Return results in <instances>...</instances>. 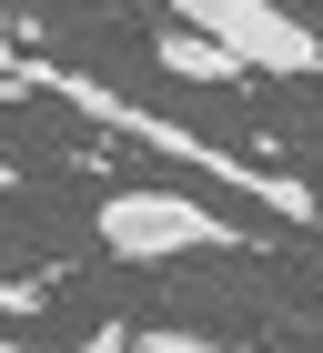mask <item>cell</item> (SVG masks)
<instances>
[{"mask_svg": "<svg viewBox=\"0 0 323 353\" xmlns=\"http://www.w3.org/2000/svg\"><path fill=\"white\" fill-rule=\"evenodd\" d=\"M152 61H162V71H182V81H202V91L253 81V71H242V61L213 41V30H192V21H172V30H162V41H152Z\"/></svg>", "mask_w": 323, "mask_h": 353, "instance_id": "4", "label": "cell"}, {"mask_svg": "<svg viewBox=\"0 0 323 353\" xmlns=\"http://www.w3.org/2000/svg\"><path fill=\"white\" fill-rule=\"evenodd\" d=\"M0 353H21V333H0Z\"/></svg>", "mask_w": 323, "mask_h": 353, "instance_id": "7", "label": "cell"}, {"mask_svg": "<svg viewBox=\"0 0 323 353\" xmlns=\"http://www.w3.org/2000/svg\"><path fill=\"white\" fill-rule=\"evenodd\" d=\"M10 182H21V172H10V152H0V192H10Z\"/></svg>", "mask_w": 323, "mask_h": 353, "instance_id": "6", "label": "cell"}, {"mask_svg": "<svg viewBox=\"0 0 323 353\" xmlns=\"http://www.w3.org/2000/svg\"><path fill=\"white\" fill-rule=\"evenodd\" d=\"M10 81H30V91H51V101H71L81 121H111L121 141H141V152H162V162H182V172H202L213 192H233V202H253V212H273L283 232H313L323 222V192L303 182V172H273V162H253V152H213V141L192 132V121H172V111H152V101H132V91H111V81H91V71H61V61H10Z\"/></svg>", "mask_w": 323, "mask_h": 353, "instance_id": "1", "label": "cell"}, {"mask_svg": "<svg viewBox=\"0 0 323 353\" xmlns=\"http://www.w3.org/2000/svg\"><path fill=\"white\" fill-rule=\"evenodd\" d=\"M172 21L213 30L253 81H323V30L283 0H172Z\"/></svg>", "mask_w": 323, "mask_h": 353, "instance_id": "3", "label": "cell"}, {"mask_svg": "<svg viewBox=\"0 0 323 353\" xmlns=\"http://www.w3.org/2000/svg\"><path fill=\"white\" fill-rule=\"evenodd\" d=\"M91 243H101L111 263H182V252H242L253 232H242L233 212H213L202 192H172V182H121V192H101V212H91Z\"/></svg>", "mask_w": 323, "mask_h": 353, "instance_id": "2", "label": "cell"}, {"mask_svg": "<svg viewBox=\"0 0 323 353\" xmlns=\"http://www.w3.org/2000/svg\"><path fill=\"white\" fill-rule=\"evenodd\" d=\"M132 353H273V343H233V333H192V323H141Z\"/></svg>", "mask_w": 323, "mask_h": 353, "instance_id": "5", "label": "cell"}]
</instances>
